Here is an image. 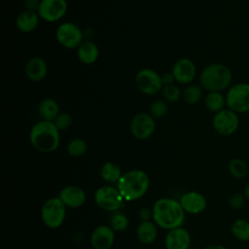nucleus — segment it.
<instances>
[{
  "label": "nucleus",
  "instance_id": "1",
  "mask_svg": "<svg viewBox=\"0 0 249 249\" xmlns=\"http://www.w3.org/2000/svg\"><path fill=\"white\" fill-rule=\"evenodd\" d=\"M153 218L156 224L165 230H172L182 226L185 211L180 202L171 198H160L153 206Z\"/></svg>",
  "mask_w": 249,
  "mask_h": 249
},
{
  "label": "nucleus",
  "instance_id": "2",
  "mask_svg": "<svg viewBox=\"0 0 249 249\" xmlns=\"http://www.w3.org/2000/svg\"><path fill=\"white\" fill-rule=\"evenodd\" d=\"M59 130L53 122L39 121L29 133L31 145L41 153H52L59 145Z\"/></svg>",
  "mask_w": 249,
  "mask_h": 249
},
{
  "label": "nucleus",
  "instance_id": "3",
  "mask_svg": "<svg viewBox=\"0 0 249 249\" xmlns=\"http://www.w3.org/2000/svg\"><path fill=\"white\" fill-rule=\"evenodd\" d=\"M149 188V177L142 170H130L122 175L117 189L125 200H135L145 195Z\"/></svg>",
  "mask_w": 249,
  "mask_h": 249
},
{
  "label": "nucleus",
  "instance_id": "4",
  "mask_svg": "<svg viewBox=\"0 0 249 249\" xmlns=\"http://www.w3.org/2000/svg\"><path fill=\"white\" fill-rule=\"evenodd\" d=\"M232 74L230 68L222 63H212L203 68L199 75L200 86L210 91H223L231 83Z\"/></svg>",
  "mask_w": 249,
  "mask_h": 249
},
{
  "label": "nucleus",
  "instance_id": "5",
  "mask_svg": "<svg viewBox=\"0 0 249 249\" xmlns=\"http://www.w3.org/2000/svg\"><path fill=\"white\" fill-rule=\"evenodd\" d=\"M66 205L59 197L46 200L41 209V217L44 224L50 229L59 228L65 218Z\"/></svg>",
  "mask_w": 249,
  "mask_h": 249
},
{
  "label": "nucleus",
  "instance_id": "6",
  "mask_svg": "<svg viewBox=\"0 0 249 249\" xmlns=\"http://www.w3.org/2000/svg\"><path fill=\"white\" fill-rule=\"evenodd\" d=\"M226 105L235 113L249 112V84L237 83L226 94Z\"/></svg>",
  "mask_w": 249,
  "mask_h": 249
},
{
  "label": "nucleus",
  "instance_id": "7",
  "mask_svg": "<svg viewBox=\"0 0 249 249\" xmlns=\"http://www.w3.org/2000/svg\"><path fill=\"white\" fill-rule=\"evenodd\" d=\"M57 42L66 49H77L84 42V35L81 28L73 22H63L58 25L55 31Z\"/></svg>",
  "mask_w": 249,
  "mask_h": 249
},
{
  "label": "nucleus",
  "instance_id": "8",
  "mask_svg": "<svg viewBox=\"0 0 249 249\" xmlns=\"http://www.w3.org/2000/svg\"><path fill=\"white\" fill-rule=\"evenodd\" d=\"M135 83L138 89L147 95H153L162 89L161 76L153 69L143 68L137 72Z\"/></svg>",
  "mask_w": 249,
  "mask_h": 249
},
{
  "label": "nucleus",
  "instance_id": "9",
  "mask_svg": "<svg viewBox=\"0 0 249 249\" xmlns=\"http://www.w3.org/2000/svg\"><path fill=\"white\" fill-rule=\"evenodd\" d=\"M96 204L107 211H117L123 206L124 197L117 188L111 186L100 187L94 196Z\"/></svg>",
  "mask_w": 249,
  "mask_h": 249
},
{
  "label": "nucleus",
  "instance_id": "10",
  "mask_svg": "<svg viewBox=\"0 0 249 249\" xmlns=\"http://www.w3.org/2000/svg\"><path fill=\"white\" fill-rule=\"evenodd\" d=\"M239 125L237 113L227 108L214 115L213 127L221 135L228 136L233 134Z\"/></svg>",
  "mask_w": 249,
  "mask_h": 249
},
{
  "label": "nucleus",
  "instance_id": "11",
  "mask_svg": "<svg viewBox=\"0 0 249 249\" xmlns=\"http://www.w3.org/2000/svg\"><path fill=\"white\" fill-rule=\"evenodd\" d=\"M67 11L66 0H40L38 15L47 22H54L61 19Z\"/></svg>",
  "mask_w": 249,
  "mask_h": 249
},
{
  "label": "nucleus",
  "instance_id": "12",
  "mask_svg": "<svg viewBox=\"0 0 249 249\" xmlns=\"http://www.w3.org/2000/svg\"><path fill=\"white\" fill-rule=\"evenodd\" d=\"M156 129L155 119L147 113L136 114L130 122V132L139 140L149 138Z\"/></svg>",
  "mask_w": 249,
  "mask_h": 249
},
{
  "label": "nucleus",
  "instance_id": "13",
  "mask_svg": "<svg viewBox=\"0 0 249 249\" xmlns=\"http://www.w3.org/2000/svg\"><path fill=\"white\" fill-rule=\"evenodd\" d=\"M171 73L177 83L187 85L194 81L196 74V68L190 58L182 57L173 64Z\"/></svg>",
  "mask_w": 249,
  "mask_h": 249
},
{
  "label": "nucleus",
  "instance_id": "14",
  "mask_svg": "<svg viewBox=\"0 0 249 249\" xmlns=\"http://www.w3.org/2000/svg\"><path fill=\"white\" fill-rule=\"evenodd\" d=\"M180 204L185 212L190 214L201 213L207 205L206 198L198 192H188L180 198Z\"/></svg>",
  "mask_w": 249,
  "mask_h": 249
},
{
  "label": "nucleus",
  "instance_id": "15",
  "mask_svg": "<svg viewBox=\"0 0 249 249\" xmlns=\"http://www.w3.org/2000/svg\"><path fill=\"white\" fill-rule=\"evenodd\" d=\"M113 229L102 225L94 229L90 236V243L94 249H110L114 243Z\"/></svg>",
  "mask_w": 249,
  "mask_h": 249
},
{
  "label": "nucleus",
  "instance_id": "16",
  "mask_svg": "<svg viewBox=\"0 0 249 249\" xmlns=\"http://www.w3.org/2000/svg\"><path fill=\"white\" fill-rule=\"evenodd\" d=\"M191 244V236L184 228L169 230L165 237L166 249H188Z\"/></svg>",
  "mask_w": 249,
  "mask_h": 249
},
{
  "label": "nucleus",
  "instance_id": "17",
  "mask_svg": "<svg viewBox=\"0 0 249 249\" xmlns=\"http://www.w3.org/2000/svg\"><path fill=\"white\" fill-rule=\"evenodd\" d=\"M58 197L66 206L76 208L85 203L86 193L80 187L71 185L63 188L60 191Z\"/></svg>",
  "mask_w": 249,
  "mask_h": 249
},
{
  "label": "nucleus",
  "instance_id": "18",
  "mask_svg": "<svg viewBox=\"0 0 249 249\" xmlns=\"http://www.w3.org/2000/svg\"><path fill=\"white\" fill-rule=\"evenodd\" d=\"M48 73L46 61L39 56L31 57L25 65V74L32 82H41L45 79Z\"/></svg>",
  "mask_w": 249,
  "mask_h": 249
},
{
  "label": "nucleus",
  "instance_id": "19",
  "mask_svg": "<svg viewBox=\"0 0 249 249\" xmlns=\"http://www.w3.org/2000/svg\"><path fill=\"white\" fill-rule=\"evenodd\" d=\"M39 15L37 12L25 10L18 14L16 19L17 27L23 33H29L34 31L39 24Z\"/></svg>",
  "mask_w": 249,
  "mask_h": 249
},
{
  "label": "nucleus",
  "instance_id": "20",
  "mask_svg": "<svg viewBox=\"0 0 249 249\" xmlns=\"http://www.w3.org/2000/svg\"><path fill=\"white\" fill-rule=\"evenodd\" d=\"M77 56L82 63L92 64L99 56L98 47L91 41H84L77 48Z\"/></svg>",
  "mask_w": 249,
  "mask_h": 249
},
{
  "label": "nucleus",
  "instance_id": "21",
  "mask_svg": "<svg viewBox=\"0 0 249 249\" xmlns=\"http://www.w3.org/2000/svg\"><path fill=\"white\" fill-rule=\"evenodd\" d=\"M38 114L42 121L53 122L59 114V107L53 98H45L38 106Z\"/></svg>",
  "mask_w": 249,
  "mask_h": 249
},
{
  "label": "nucleus",
  "instance_id": "22",
  "mask_svg": "<svg viewBox=\"0 0 249 249\" xmlns=\"http://www.w3.org/2000/svg\"><path fill=\"white\" fill-rule=\"evenodd\" d=\"M157 228L154 223L150 221H144L139 224L136 230V234L138 239L145 244H150L155 241L157 237Z\"/></svg>",
  "mask_w": 249,
  "mask_h": 249
},
{
  "label": "nucleus",
  "instance_id": "23",
  "mask_svg": "<svg viewBox=\"0 0 249 249\" xmlns=\"http://www.w3.org/2000/svg\"><path fill=\"white\" fill-rule=\"evenodd\" d=\"M226 96H224L220 91H210L205 97V107L213 113H218L219 111L225 109Z\"/></svg>",
  "mask_w": 249,
  "mask_h": 249
},
{
  "label": "nucleus",
  "instance_id": "24",
  "mask_svg": "<svg viewBox=\"0 0 249 249\" xmlns=\"http://www.w3.org/2000/svg\"><path fill=\"white\" fill-rule=\"evenodd\" d=\"M231 234L239 241H249V221L245 219H236L231 228Z\"/></svg>",
  "mask_w": 249,
  "mask_h": 249
},
{
  "label": "nucleus",
  "instance_id": "25",
  "mask_svg": "<svg viewBox=\"0 0 249 249\" xmlns=\"http://www.w3.org/2000/svg\"><path fill=\"white\" fill-rule=\"evenodd\" d=\"M100 175L101 177L109 183H118V181L120 180V178L122 177V171L121 168L118 164L108 161L105 162L101 169H100Z\"/></svg>",
  "mask_w": 249,
  "mask_h": 249
},
{
  "label": "nucleus",
  "instance_id": "26",
  "mask_svg": "<svg viewBox=\"0 0 249 249\" xmlns=\"http://www.w3.org/2000/svg\"><path fill=\"white\" fill-rule=\"evenodd\" d=\"M229 172L233 178L240 180L248 175L249 167L245 160L235 158L229 162Z\"/></svg>",
  "mask_w": 249,
  "mask_h": 249
},
{
  "label": "nucleus",
  "instance_id": "27",
  "mask_svg": "<svg viewBox=\"0 0 249 249\" xmlns=\"http://www.w3.org/2000/svg\"><path fill=\"white\" fill-rule=\"evenodd\" d=\"M183 99L186 103L190 105L196 104L202 97V88L197 85L188 86L182 93Z\"/></svg>",
  "mask_w": 249,
  "mask_h": 249
},
{
  "label": "nucleus",
  "instance_id": "28",
  "mask_svg": "<svg viewBox=\"0 0 249 249\" xmlns=\"http://www.w3.org/2000/svg\"><path fill=\"white\" fill-rule=\"evenodd\" d=\"M87 152V143L82 138H74L67 145V153L72 157H81Z\"/></svg>",
  "mask_w": 249,
  "mask_h": 249
},
{
  "label": "nucleus",
  "instance_id": "29",
  "mask_svg": "<svg viewBox=\"0 0 249 249\" xmlns=\"http://www.w3.org/2000/svg\"><path fill=\"white\" fill-rule=\"evenodd\" d=\"M110 223H111V228L117 231H122L125 230L128 226V220L126 216L122 212L114 213L111 217Z\"/></svg>",
  "mask_w": 249,
  "mask_h": 249
},
{
  "label": "nucleus",
  "instance_id": "30",
  "mask_svg": "<svg viewBox=\"0 0 249 249\" xmlns=\"http://www.w3.org/2000/svg\"><path fill=\"white\" fill-rule=\"evenodd\" d=\"M167 111H168L167 104L163 100H160V99L154 101L150 107V115L154 119L162 118L163 116H165Z\"/></svg>",
  "mask_w": 249,
  "mask_h": 249
},
{
  "label": "nucleus",
  "instance_id": "31",
  "mask_svg": "<svg viewBox=\"0 0 249 249\" xmlns=\"http://www.w3.org/2000/svg\"><path fill=\"white\" fill-rule=\"evenodd\" d=\"M162 94L164 99L168 102H176L181 96V91L179 88L173 84L169 86H163Z\"/></svg>",
  "mask_w": 249,
  "mask_h": 249
},
{
  "label": "nucleus",
  "instance_id": "32",
  "mask_svg": "<svg viewBox=\"0 0 249 249\" xmlns=\"http://www.w3.org/2000/svg\"><path fill=\"white\" fill-rule=\"evenodd\" d=\"M53 123L59 131L65 130L71 125L72 117L68 113H59Z\"/></svg>",
  "mask_w": 249,
  "mask_h": 249
},
{
  "label": "nucleus",
  "instance_id": "33",
  "mask_svg": "<svg viewBox=\"0 0 249 249\" xmlns=\"http://www.w3.org/2000/svg\"><path fill=\"white\" fill-rule=\"evenodd\" d=\"M247 199L243 193H234L229 198V205L233 210H240L245 205Z\"/></svg>",
  "mask_w": 249,
  "mask_h": 249
},
{
  "label": "nucleus",
  "instance_id": "34",
  "mask_svg": "<svg viewBox=\"0 0 249 249\" xmlns=\"http://www.w3.org/2000/svg\"><path fill=\"white\" fill-rule=\"evenodd\" d=\"M161 82L163 86H169V85H173V83L176 81L172 73L166 72L163 75H161Z\"/></svg>",
  "mask_w": 249,
  "mask_h": 249
},
{
  "label": "nucleus",
  "instance_id": "35",
  "mask_svg": "<svg viewBox=\"0 0 249 249\" xmlns=\"http://www.w3.org/2000/svg\"><path fill=\"white\" fill-rule=\"evenodd\" d=\"M39 4H40L39 0H25L26 10L28 11H34V12L38 11Z\"/></svg>",
  "mask_w": 249,
  "mask_h": 249
},
{
  "label": "nucleus",
  "instance_id": "36",
  "mask_svg": "<svg viewBox=\"0 0 249 249\" xmlns=\"http://www.w3.org/2000/svg\"><path fill=\"white\" fill-rule=\"evenodd\" d=\"M204 249H228V248L221 244H211V245L206 246Z\"/></svg>",
  "mask_w": 249,
  "mask_h": 249
},
{
  "label": "nucleus",
  "instance_id": "37",
  "mask_svg": "<svg viewBox=\"0 0 249 249\" xmlns=\"http://www.w3.org/2000/svg\"><path fill=\"white\" fill-rule=\"evenodd\" d=\"M242 193L244 194V196H245V197H246L247 201H249V181L246 183V185H245L244 190H243V192H242Z\"/></svg>",
  "mask_w": 249,
  "mask_h": 249
}]
</instances>
